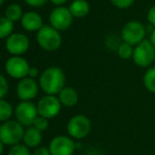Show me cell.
<instances>
[{
  "mask_svg": "<svg viewBox=\"0 0 155 155\" xmlns=\"http://www.w3.org/2000/svg\"><path fill=\"white\" fill-rule=\"evenodd\" d=\"M65 82L64 71L56 66L48 67L39 75V86L46 95H58L65 87Z\"/></svg>",
  "mask_w": 155,
  "mask_h": 155,
  "instance_id": "6da1fadb",
  "label": "cell"
},
{
  "mask_svg": "<svg viewBox=\"0 0 155 155\" xmlns=\"http://www.w3.org/2000/svg\"><path fill=\"white\" fill-rule=\"evenodd\" d=\"M25 127L17 120H8L0 125V141L5 146L13 147L22 141Z\"/></svg>",
  "mask_w": 155,
  "mask_h": 155,
  "instance_id": "7a4b0ae2",
  "label": "cell"
},
{
  "mask_svg": "<svg viewBox=\"0 0 155 155\" xmlns=\"http://www.w3.org/2000/svg\"><path fill=\"white\" fill-rule=\"evenodd\" d=\"M36 41L39 47L46 51H55L62 45V36L60 31L54 29L49 25H44V27L37 32Z\"/></svg>",
  "mask_w": 155,
  "mask_h": 155,
  "instance_id": "3957f363",
  "label": "cell"
},
{
  "mask_svg": "<svg viewBox=\"0 0 155 155\" xmlns=\"http://www.w3.org/2000/svg\"><path fill=\"white\" fill-rule=\"evenodd\" d=\"M66 130L68 136H70L72 139L80 140L91 133V122L85 115H75L69 119Z\"/></svg>",
  "mask_w": 155,
  "mask_h": 155,
  "instance_id": "277c9868",
  "label": "cell"
},
{
  "mask_svg": "<svg viewBox=\"0 0 155 155\" xmlns=\"http://www.w3.org/2000/svg\"><path fill=\"white\" fill-rule=\"evenodd\" d=\"M15 118L24 127H32L35 119L39 116L37 105L32 101H20L14 110Z\"/></svg>",
  "mask_w": 155,
  "mask_h": 155,
  "instance_id": "5b68a950",
  "label": "cell"
},
{
  "mask_svg": "<svg viewBox=\"0 0 155 155\" xmlns=\"http://www.w3.org/2000/svg\"><path fill=\"white\" fill-rule=\"evenodd\" d=\"M133 62L139 67H148L155 61V47L150 39H144L134 48Z\"/></svg>",
  "mask_w": 155,
  "mask_h": 155,
  "instance_id": "8992f818",
  "label": "cell"
},
{
  "mask_svg": "<svg viewBox=\"0 0 155 155\" xmlns=\"http://www.w3.org/2000/svg\"><path fill=\"white\" fill-rule=\"evenodd\" d=\"M146 36V28L140 21H129L124 25L121 30V37L124 43L132 46H137L144 41Z\"/></svg>",
  "mask_w": 155,
  "mask_h": 155,
  "instance_id": "52a82bcc",
  "label": "cell"
},
{
  "mask_svg": "<svg viewBox=\"0 0 155 155\" xmlns=\"http://www.w3.org/2000/svg\"><path fill=\"white\" fill-rule=\"evenodd\" d=\"M5 69L9 77L17 80H22L28 77L30 65L26 61V58L21 56H11L5 62Z\"/></svg>",
  "mask_w": 155,
  "mask_h": 155,
  "instance_id": "ba28073f",
  "label": "cell"
},
{
  "mask_svg": "<svg viewBox=\"0 0 155 155\" xmlns=\"http://www.w3.org/2000/svg\"><path fill=\"white\" fill-rule=\"evenodd\" d=\"M73 16L68 8L58 7L51 11L49 15V24L58 31H65L71 26Z\"/></svg>",
  "mask_w": 155,
  "mask_h": 155,
  "instance_id": "9c48e42d",
  "label": "cell"
},
{
  "mask_svg": "<svg viewBox=\"0 0 155 155\" xmlns=\"http://www.w3.org/2000/svg\"><path fill=\"white\" fill-rule=\"evenodd\" d=\"M62 103L58 97L53 95H46L41 98L37 103L38 115L47 119H52L60 113Z\"/></svg>",
  "mask_w": 155,
  "mask_h": 155,
  "instance_id": "30bf717a",
  "label": "cell"
},
{
  "mask_svg": "<svg viewBox=\"0 0 155 155\" xmlns=\"http://www.w3.org/2000/svg\"><path fill=\"white\" fill-rule=\"evenodd\" d=\"M30 46V41L24 33H13L5 39V49L12 56H20L26 53Z\"/></svg>",
  "mask_w": 155,
  "mask_h": 155,
  "instance_id": "8fae6325",
  "label": "cell"
},
{
  "mask_svg": "<svg viewBox=\"0 0 155 155\" xmlns=\"http://www.w3.org/2000/svg\"><path fill=\"white\" fill-rule=\"evenodd\" d=\"M48 148L51 155H73L75 143L70 136L58 135L52 138Z\"/></svg>",
  "mask_w": 155,
  "mask_h": 155,
  "instance_id": "7c38bea8",
  "label": "cell"
},
{
  "mask_svg": "<svg viewBox=\"0 0 155 155\" xmlns=\"http://www.w3.org/2000/svg\"><path fill=\"white\" fill-rule=\"evenodd\" d=\"M17 97L21 101H31L37 96L38 93V84L32 78H25L19 81L16 88Z\"/></svg>",
  "mask_w": 155,
  "mask_h": 155,
  "instance_id": "4fadbf2b",
  "label": "cell"
},
{
  "mask_svg": "<svg viewBox=\"0 0 155 155\" xmlns=\"http://www.w3.org/2000/svg\"><path fill=\"white\" fill-rule=\"evenodd\" d=\"M20 21H21L22 28L26 31H29V32H34V31L38 32L44 27L41 16L34 11L26 12Z\"/></svg>",
  "mask_w": 155,
  "mask_h": 155,
  "instance_id": "5bb4252c",
  "label": "cell"
},
{
  "mask_svg": "<svg viewBox=\"0 0 155 155\" xmlns=\"http://www.w3.org/2000/svg\"><path fill=\"white\" fill-rule=\"evenodd\" d=\"M41 139H43L41 132L32 125V127H29L26 129L22 142L28 148H37L41 144Z\"/></svg>",
  "mask_w": 155,
  "mask_h": 155,
  "instance_id": "9a60e30c",
  "label": "cell"
},
{
  "mask_svg": "<svg viewBox=\"0 0 155 155\" xmlns=\"http://www.w3.org/2000/svg\"><path fill=\"white\" fill-rule=\"evenodd\" d=\"M58 99H60L62 105L67 106V107H71L74 106L79 101V95H78L77 91L72 87H66L65 86L60 94L58 95Z\"/></svg>",
  "mask_w": 155,
  "mask_h": 155,
  "instance_id": "2e32d148",
  "label": "cell"
},
{
  "mask_svg": "<svg viewBox=\"0 0 155 155\" xmlns=\"http://www.w3.org/2000/svg\"><path fill=\"white\" fill-rule=\"evenodd\" d=\"M68 9L74 18H83L89 13L91 7L86 0H73Z\"/></svg>",
  "mask_w": 155,
  "mask_h": 155,
  "instance_id": "e0dca14e",
  "label": "cell"
},
{
  "mask_svg": "<svg viewBox=\"0 0 155 155\" xmlns=\"http://www.w3.org/2000/svg\"><path fill=\"white\" fill-rule=\"evenodd\" d=\"M24 12L22 9L19 5L17 3H13V5H10L9 7L5 9V16L7 18H9L10 20H12L13 22L17 21V20H21L22 16H24Z\"/></svg>",
  "mask_w": 155,
  "mask_h": 155,
  "instance_id": "ac0fdd59",
  "label": "cell"
},
{
  "mask_svg": "<svg viewBox=\"0 0 155 155\" xmlns=\"http://www.w3.org/2000/svg\"><path fill=\"white\" fill-rule=\"evenodd\" d=\"M14 22L7 18L5 16H2L0 18V38L7 39L11 34H13Z\"/></svg>",
  "mask_w": 155,
  "mask_h": 155,
  "instance_id": "d6986e66",
  "label": "cell"
},
{
  "mask_svg": "<svg viewBox=\"0 0 155 155\" xmlns=\"http://www.w3.org/2000/svg\"><path fill=\"white\" fill-rule=\"evenodd\" d=\"M143 84L150 93L155 94V66L147 70L143 77Z\"/></svg>",
  "mask_w": 155,
  "mask_h": 155,
  "instance_id": "ffe728a7",
  "label": "cell"
},
{
  "mask_svg": "<svg viewBox=\"0 0 155 155\" xmlns=\"http://www.w3.org/2000/svg\"><path fill=\"white\" fill-rule=\"evenodd\" d=\"M14 113V110L12 107V105L5 99L0 100V120L2 122L10 120V118L12 117Z\"/></svg>",
  "mask_w": 155,
  "mask_h": 155,
  "instance_id": "44dd1931",
  "label": "cell"
},
{
  "mask_svg": "<svg viewBox=\"0 0 155 155\" xmlns=\"http://www.w3.org/2000/svg\"><path fill=\"white\" fill-rule=\"evenodd\" d=\"M117 53L120 56L122 60H127V58H133L134 54V48L132 45L127 43H121L120 45L118 46V49H117Z\"/></svg>",
  "mask_w": 155,
  "mask_h": 155,
  "instance_id": "7402d4cb",
  "label": "cell"
},
{
  "mask_svg": "<svg viewBox=\"0 0 155 155\" xmlns=\"http://www.w3.org/2000/svg\"><path fill=\"white\" fill-rule=\"evenodd\" d=\"M8 155H31L30 148H28L24 143L15 144V146L10 148Z\"/></svg>",
  "mask_w": 155,
  "mask_h": 155,
  "instance_id": "603a6c76",
  "label": "cell"
},
{
  "mask_svg": "<svg viewBox=\"0 0 155 155\" xmlns=\"http://www.w3.org/2000/svg\"><path fill=\"white\" fill-rule=\"evenodd\" d=\"M49 119L45 118V117H41V116H38L36 119H35L34 123H33V127H36L38 131L41 132H44L48 129L49 127Z\"/></svg>",
  "mask_w": 155,
  "mask_h": 155,
  "instance_id": "cb8c5ba5",
  "label": "cell"
},
{
  "mask_svg": "<svg viewBox=\"0 0 155 155\" xmlns=\"http://www.w3.org/2000/svg\"><path fill=\"white\" fill-rule=\"evenodd\" d=\"M110 1L112 2V5H114V7L123 10V9H127V8L131 7L135 0H110Z\"/></svg>",
  "mask_w": 155,
  "mask_h": 155,
  "instance_id": "d4e9b609",
  "label": "cell"
},
{
  "mask_svg": "<svg viewBox=\"0 0 155 155\" xmlns=\"http://www.w3.org/2000/svg\"><path fill=\"white\" fill-rule=\"evenodd\" d=\"M9 91V84L5 75H0V99H5Z\"/></svg>",
  "mask_w": 155,
  "mask_h": 155,
  "instance_id": "484cf974",
  "label": "cell"
},
{
  "mask_svg": "<svg viewBox=\"0 0 155 155\" xmlns=\"http://www.w3.org/2000/svg\"><path fill=\"white\" fill-rule=\"evenodd\" d=\"M47 1H49V0H25V2H26L27 5L33 8L43 7L44 5L47 3Z\"/></svg>",
  "mask_w": 155,
  "mask_h": 155,
  "instance_id": "4316f807",
  "label": "cell"
},
{
  "mask_svg": "<svg viewBox=\"0 0 155 155\" xmlns=\"http://www.w3.org/2000/svg\"><path fill=\"white\" fill-rule=\"evenodd\" d=\"M33 155H51L48 147H37L35 148Z\"/></svg>",
  "mask_w": 155,
  "mask_h": 155,
  "instance_id": "83f0119b",
  "label": "cell"
},
{
  "mask_svg": "<svg viewBox=\"0 0 155 155\" xmlns=\"http://www.w3.org/2000/svg\"><path fill=\"white\" fill-rule=\"evenodd\" d=\"M147 18H148V21L150 22L151 26L155 27V5L150 8V10L148 11Z\"/></svg>",
  "mask_w": 155,
  "mask_h": 155,
  "instance_id": "f1b7e54d",
  "label": "cell"
},
{
  "mask_svg": "<svg viewBox=\"0 0 155 155\" xmlns=\"http://www.w3.org/2000/svg\"><path fill=\"white\" fill-rule=\"evenodd\" d=\"M39 75V71L36 67H30V70H29L28 73V77L29 78H32V79H35V78Z\"/></svg>",
  "mask_w": 155,
  "mask_h": 155,
  "instance_id": "f546056e",
  "label": "cell"
},
{
  "mask_svg": "<svg viewBox=\"0 0 155 155\" xmlns=\"http://www.w3.org/2000/svg\"><path fill=\"white\" fill-rule=\"evenodd\" d=\"M49 1H51L53 5H58V7H62L64 3H66L68 0H49Z\"/></svg>",
  "mask_w": 155,
  "mask_h": 155,
  "instance_id": "4dcf8cb0",
  "label": "cell"
},
{
  "mask_svg": "<svg viewBox=\"0 0 155 155\" xmlns=\"http://www.w3.org/2000/svg\"><path fill=\"white\" fill-rule=\"evenodd\" d=\"M150 41L152 43V45L155 47V30H153L152 33H151V35H150Z\"/></svg>",
  "mask_w": 155,
  "mask_h": 155,
  "instance_id": "1f68e13d",
  "label": "cell"
},
{
  "mask_svg": "<svg viewBox=\"0 0 155 155\" xmlns=\"http://www.w3.org/2000/svg\"><path fill=\"white\" fill-rule=\"evenodd\" d=\"M5 144H3L2 142L0 141V154H1V155H3V149H5L3 147H5Z\"/></svg>",
  "mask_w": 155,
  "mask_h": 155,
  "instance_id": "d6a6232c",
  "label": "cell"
},
{
  "mask_svg": "<svg viewBox=\"0 0 155 155\" xmlns=\"http://www.w3.org/2000/svg\"><path fill=\"white\" fill-rule=\"evenodd\" d=\"M3 2H5V0H0V5H3Z\"/></svg>",
  "mask_w": 155,
  "mask_h": 155,
  "instance_id": "836d02e7",
  "label": "cell"
}]
</instances>
